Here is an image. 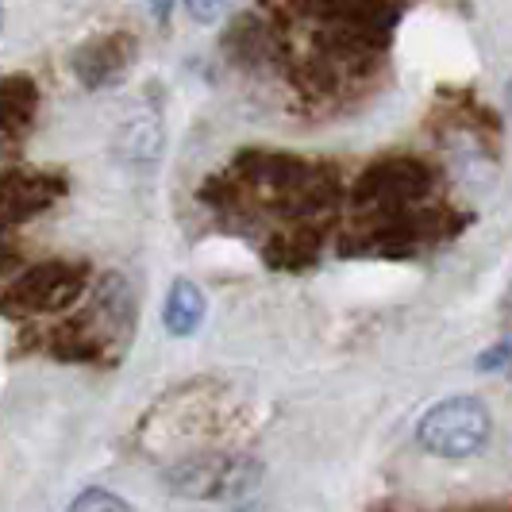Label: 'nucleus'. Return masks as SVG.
<instances>
[{
  "instance_id": "obj_9",
  "label": "nucleus",
  "mask_w": 512,
  "mask_h": 512,
  "mask_svg": "<svg viewBox=\"0 0 512 512\" xmlns=\"http://www.w3.org/2000/svg\"><path fill=\"white\" fill-rule=\"evenodd\" d=\"M205 320V293L193 282H174L162 305V324L170 335H193Z\"/></svg>"
},
{
  "instance_id": "obj_4",
  "label": "nucleus",
  "mask_w": 512,
  "mask_h": 512,
  "mask_svg": "<svg viewBox=\"0 0 512 512\" xmlns=\"http://www.w3.org/2000/svg\"><path fill=\"white\" fill-rule=\"evenodd\" d=\"M258 466L251 459H228V455H201L174 466L166 474V486L181 493V497H197V501H212V497H235L243 489L255 486Z\"/></svg>"
},
{
  "instance_id": "obj_6",
  "label": "nucleus",
  "mask_w": 512,
  "mask_h": 512,
  "mask_svg": "<svg viewBox=\"0 0 512 512\" xmlns=\"http://www.w3.org/2000/svg\"><path fill=\"white\" fill-rule=\"evenodd\" d=\"M66 193V178L35 170V174H20L8 170L4 174V228H16L27 216H39Z\"/></svg>"
},
{
  "instance_id": "obj_8",
  "label": "nucleus",
  "mask_w": 512,
  "mask_h": 512,
  "mask_svg": "<svg viewBox=\"0 0 512 512\" xmlns=\"http://www.w3.org/2000/svg\"><path fill=\"white\" fill-rule=\"evenodd\" d=\"M120 158L131 162V166H154L158 154H162V120L154 112H139L131 116L128 124L120 128Z\"/></svg>"
},
{
  "instance_id": "obj_11",
  "label": "nucleus",
  "mask_w": 512,
  "mask_h": 512,
  "mask_svg": "<svg viewBox=\"0 0 512 512\" xmlns=\"http://www.w3.org/2000/svg\"><path fill=\"white\" fill-rule=\"evenodd\" d=\"M320 251V231L308 228V224H297V228L282 231L270 247H266V258L274 266H285V270H297V266H308Z\"/></svg>"
},
{
  "instance_id": "obj_12",
  "label": "nucleus",
  "mask_w": 512,
  "mask_h": 512,
  "mask_svg": "<svg viewBox=\"0 0 512 512\" xmlns=\"http://www.w3.org/2000/svg\"><path fill=\"white\" fill-rule=\"evenodd\" d=\"M66 512H131L124 497L108 493V489H85L81 497H74V505Z\"/></svg>"
},
{
  "instance_id": "obj_2",
  "label": "nucleus",
  "mask_w": 512,
  "mask_h": 512,
  "mask_svg": "<svg viewBox=\"0 0 512 512\" xmlns=\"http://www.w3.org/2000/svg\"><path fill=\"white\" fill-rule=\"evenodd\" d=\"M436 185V170L424 158H378L374 166H366L355 181V205L374 208L382 216H397L409 212L412 205H420Z\"/></svg>"
},
{
  "instance_id": "obj_5",
  "label": "nucleus",
  "mask_w": 512,
  "mask_h": 512,
  "mask_svg": "<svg viewBox=\"0 0 512 512\" xmlns=\"http://www.w3.org/2000/svg\"><path fill=\"white\" fill-rule=\"evenodd\" d=\"M139 54V43L131 31H112V35H97L89 43H81L70 54V70L85 89H108L131 70Z\"/></svg>"
},
{
  "instance_id": "obj_13",
  "label": "nucleus",
  "mask_w": 512,
  "mask_h": 512,
  "mask_svg": "<svg viewBox=\"0 0 512 512\" xmlns=\"http://www.w3.org/2000/svg\"><path fill=\"white\" fill-rule=\"evenodd\" d=\"M231 4H235V0H185V12H189L197 24H216Z\"/></svg>"
},
{
  "instance_id": "obj_14",
  "label": "nucleus",
  "mask_w": 512,
  "mask_h": 512,
  "mask_svg": "<svg viewBox=\"0 0 512 512\" xmlns=\"http://www.w3.org/2000/svg\"><path fill=\"white\" fill-rule=\"evenodd\" d=\"M151 8H154V16L166 24V16H170V8H174V0H151Z\"/></svg>"
},
{
  "instance_id": "obj_3",
  "label": "nucleus",
  "mask_w": 512,
  "mask_h": 512,
  "mask_svg": "<svg viewBox=\"0 0 512 512\" xmlns=\"http://www.w3.org/2000/svg\"><path fill=\"white\" fill-rule=\"evenodd\" d=\"M89 282V270L77 262H39L20 274V282L8 289V308L24 312H58L70 308Z\"/></svg>"
},
{
  "instance_id": "obj_15",
  "label": "nucleus",
  "mask_w": 512,
  "mask_h": 512,
  "mask_svg": "<svg viewBox=\"0 0 512 512\" xmlns=\"http://www.w3.org/2000/svg\"><path fill=\"white\" fill-rule=\"evenodd\" d=\"M505 101H509V108H512V81H509V89H505Z\"/></svg>"
},
{
  "instance_id": "obj_10",
  "label": "nucleus",
  "mask_w": 512,
  "mask_h": 512,
  "mask_svg": "<svg viewBox=\"0 0 512 512\" xmlns=\"http://www.w3.org/2000/svg\"><path fill=\"white\" fill-rule=\"evenodd\" d=\"M224 51H228L235 62L255 66V62H262V58L274 54V31L262 24L258 16H243V20H235V24L228 27V35H224Z\"/></svg>"
},
{
  "instance_id": "obj_1",
  "label": "nucleus",
  "mask_w": 512,
  "mask_h": 512,
  "mask_svg": "<svg viewBox=\"0 0 512 512\" xmlns=\"http://www.w3.org/2000/svg\"><path fill=\"white\" fill-rule=\"evenodd\" d=\"M493 420L478 397H447L420 416L416 439L428 455L439 459H470L489 443Z\"/></svg>"
},
{
  "instance_id": "obj_7",
  "label": "nucleus",
  "mask_w": 512,
  "mask_h": 512,
  "mask_svg": "<svg viewBox=\"0 0 512 512\" xmlns=\"http://www.w3.org/2000/svg\"><path fill=\"white\" fill-rule=\"evenodd\" d=\"M0 131H4V147H12L20 135H27L35 112H39V85L31 77L8 74L0 85Z\"/></svg>"
}]
</instances>
